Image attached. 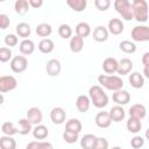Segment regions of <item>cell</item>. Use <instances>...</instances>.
Instances as JSON below:
<instances>
[{"label":"cell","instance_id":"21","mask_svg":"<svg viewBox=\"0 0 149 149\" xmlns=\"http://www.w3.org/2000/svg\"><path fill=\"white\" fill-rule=\"evenodd\" d=\"M84 48V38H81L78 35H74L70 38V50L74 54L80 52Z\"/></svg>","mask_w":149,"mask_h":149},{"label":"cell","instance_id":"24","mask_svg":"<svg viewBox=\"0 0 149 149\" xmlns=\"http://www.w3.org/2000/svg\"><path fill=\"white\" fill-rule=\"evenodd\" d=\"M38 50L42 52V54H50L54 51L55 49V44L52 42V40L50 38H42L37 45Z\"/></svg>","mask_w":149,"mask_h":149},{"label":"cell","instance_id":"23","mask_svg":"<svg viewBox=\"0 0 149 149\" xmlns=\"http://www.w3.org/2000/svg\"><path fill=\"white\" fill-rule=\"evenodd\" d=\"M97 136L93 134H85L80 140V147L83 149H94Z\"/></svg>","mask_w":149,"mask_h":149},{"label":"cell","instance_id":"29","mask_svg":"<svg viewBox=\"0 0 149 149\" xmlns=\"http://www.w3.org/2000/svg\"><path fill=\"white\" fill-rule=\"evenodd\" d=\"M29 8H30V5H29L28 0H16L14 3V9L19 15L27 14Z\"/></svg>","mask_w":149,"mask_h":149},{"label":"cell","instance_id":"30","mask_svg":"<svg viewBox=\"0 0 149 149\" xmlns=\"http://www.w3.org/2000/svg\"><path fill=\"white\" fill-rule=\"evenodd\" d=\"M81 128H83V125L78 119H70L65 123V130H69V132L79 134L81 132Z\"/></svg>","mask_w":149,"mask_h":149},{"label":"cell","instance_id":"10","mask_svg":"<svg viewBox=\"0 0 149 149\" xmlns=\"http://www.w3.org/2000/svg\"><path fill=\"white\" fill-rule=\"evenodd\" d=\"M45 70H47V73L50 76V77H57L59 73H61V70H62V66H61V63L58 59H49L45 64Z\"/></svg>","mask_w":149,"mask_h":149},{"label":"cell","instance_id":"26","mask_svg":"<svg viewBox=\"0 0 149 149\" xmlns=\"http://www.w3.org/2000/svg\"><path fill=\"white\" fill-rule=\"evenodd\" d=\"M15 30H16L17 36L22 37L23 40H26L27 37H29L30 34H31V28H30V26H29L28 23H26V22H20L19 24H16Z\"/></svg>","mask_w":149,"mask_h":149},{"label":"cell","instance_id":"8","mask_svg":"<svg viewBox=\"0 0 149 149\" xmlns=\"http://www.w3.org/2000/svg\"><path fill=\"white\" fill-rule=\"evenodd\" d=\"M112 100L119 105V106H123L126 104H128L130 101V94L128 91L126 90H119V91H115L112 95Z\"/></svg>","mask_w":149,"mask_h":149},{"label":"cell","instance_id":"28","mask_svg":"<svg viewBox=\"0 0 149 149\" xmlns=\"http://www.w3.org/2000/svg\"><path fill=\"white\" fill-rule=\"evenodd\" d=\"M35 31L40 37L48 38V36H50L51 33H52V27L49 23H40V24L36 26Z\"/></svg>","mask_w":149,"mask_h":149},{"label":"cell","instance_id":"27","mask_svg":"<svg viewBox=\"0 0 149 149\" xmlns=\"http://www.w3.org/2000/svg\"><path fill=\"white\" fill-rule=\"evenodd\" d=\"M31 122L26 118V119H20L19 120V126H17V132L20 135H27L30 132H33Z\"/></svg>","mask_w":149,"mask_h":149},{"label":"cell","instance_id":"50","mask_svg":"<svg viewBox=\"0 0 149 149\" xmlns=\"http://www.w3.org/2000/svg\"><path fill=\"white\" fill-rule=\"evenodd\" d=\"M112 149H122V148L119 147V146H115V147H112Z\"/></svg>","mask_w":149,"mask_h":149},{"label":"cell","instance_id":"34","mask_svg":"<svg viewBox=\"0 0 149 149\" xmlns=\"http://www.w3.org/2000/svg\"><path fill=\"white\" fill-rule=\"evenodd\" d=\"M0 148L1 149H16V141L8 135L0 137Z\"/></svg>","mask_w":149,"mask_h":149},{"label":"cell","instance_id":"19","mask_svg":"<svg viewBox=\"0 0 149 149\" xmlns=\"http://www.w3.org/2000/svg\"><path fill=\"white\" fill-rule=\"evenodd\" d=\"M108 113H109V116H111L112 121H114V122H120V121H122V120L125 119V116H126V112H125L123 107H122V106H119V105L112 107V108L108 111Z\"/></svg>","mask_w":149,"mask_h":149},{"label":"cell","instance_id":"12","mask_svg":"<svg viewBox=\"0 0 149 149\" xmlns=\"http://www.w3.org/2000/svg\"><path fill=\"white\" fill-rule=\"evenodd\" d=\"M95 125L99 127V128H108L112 123V119L109 116V113L108 112H105V111H101L99 112L97 115H95Z\"/></svg>","mask_w":149,"mask_h":149},{"label":"cell","instance_id":"36","mask_svg":"<svg viewBox=\"0 0 149 149\" xmlns=\"http://www.w3.org/2000/svg\"><path fill=\"white\" fill-rule=\"evenodd\" d=\"M1 132L5 134V135H8V136H13L15 134H19L17 132V127L14 126L13 122H9V121H6L1 125Z\"/></svg>","mask_w":149,"mask_h":149},{"label":"cell","instance_id":"16","mask_svg":"<svg viewBox=\"0 0 149 149\" xmlns=\"http://www.w3.org/2000/svg\"><path fill=\"white\" fill-rule=\"evenodd\" d=\"M90 106H91L90 97H87V95H85V94L78 95V98H77V100H76V107H77L78 112H80V113H86V112L90 109Z\"/></svg>","mask_w":149,"mask_h":149},{"label":"cell","instance_id":"25","mask_svg":"<svg viewBox=\"0 0 149 149\" xmlns=\"http://www.w3.org/2000/svg\"><path fill=\"white\" fill-rule=\"evenodd\" d=\"M129 83L134 88H142L144 85V77L140 72H132L129 76Z\"/></svg>","mask_w":149,"mask_h":149},{"label":"cell","instance_id":"38","mask_svg":"<svg viewBox=\"0 0 149 149\" xmlns=\"http://www.w3.org/2000/svg\"><path fill=\"white\" fill-rule=\"evenodd\" d=\"M58 35L64 40L71 38L72 37V28L66 23H62L58 27Z\"/></svg>","mask_w":149,"mask_h":149},{"label":"cell","instance_id":"5","mask_svg":"<svg viewBox=\"0 0 149 149\" xmlns=\"http://www.w3.org/2000/svg\"><path fill=\"white\" fill-rule=\"evenodd\" d=\"M132 38L135 42H148L149 41V27L148 26H135L132 29Z\"/></svg>","mask_w":149,"mask_h":149},{"label":"cell","instance_id":"11","mask_svg":"<svg viewBox=\"0 0 149 149\" xmlns=\"http://www.w3.org/2000/svg\"><path fill=\"white\" fill-rule=\"evenodd\" d=\"M129 118H135L139 120H142L147 115V109L142 104H134L129 108Z\"/></svg>","mask_w":149,"mask_h":149},{"label":"cell","instance_id":"32","mask_svg":"<svg viewBox=\"0 0 149 149\" xmlns=\"http://www.w3.org/2000/svg\"><path fill=\"white\" fill-rule=\"evenodd\" d=\"M91 34V27L87 22H79L76 26V35L80 36L81 38L87 37Z\"/></svg>","mask_w":149,"mask_h":149},{"label":"cell","instance_id":"48","mask_svg":"<svg viewBox=\"0 0 149 149\" xmlns=\"http://www.w3.org/2000/svg\"><path fill=\"white\" fill-rule=\"evenodd\" d=\"M143 74H144L146 78L149 79V66H144V69H143Z\"/></svg>","mask_w":149,"mask_h":149},{"label":"cell","instance_id":"6","mask_svg":"<svg viewBox=\"0 0 149 149\" xmlns=\"http://www.w3.org/2000/svg\"><path fill=\"white\" fill-rule=\"evenodd\" d=\"M17 86V80L14 76H1L0 77V92L6 93L15 90Z\"/></svg>","mask_w":149,"mask_h":149},{"label":"cell","instance_id":"9","mask_svg":"<svg viewBox=\"0 0 149 149\" xmlns=\"http://www.w3.org/2000/svg\"><path fill=\"white\" fill-rule=\"evenodd\" d=\"M65 118H66V113H65V109L62 107H54L50 112V119L55 125L64 123Z\"/></svg>","mask_w":149,"mask_h":149},{"label":"cell","instance_id":"43","mask_svg":"<svg viewBox=\"0 0 149 149\" xmlns=\"http://www.w3.org/2000/svg\"><path fill=\"white\" fill-rule=\"evenodd\" d=\"M94 6L97 7V9L101 10V12H105L111 6V1L109 0H95L94 1Z\"/></svg>","mask_w":149,"mask_h":149},{"label":"cell","instance_id":"35","mask_svg":"<svg viewBox=\"0 0 149 149\" xmlns=\"http://www.w3.org/2000/svg\"><path fill=\"white\" fill-rule=\"evenodd\" d=\"M26 149H54V146L48 141H31L26 146Z\"/></svg>","mask_w":149,"mask_h":149},{"label":"cell","instance_id":"4","mask_svg":"<svg viewBox=\"0 0 149 149\" xmlns=\"http://www.w3.org/2000/svg\"><path fill=\"white\" fill-rule=\"evenodd\" d=\"M114 9L121 15V17L126 21H130L134 19L133 15V6L128 0H115L114 3Z\"/></svg>","mask_w":149,"mask_h":149},{"label":"cell","instance_id":"2","mask_svg":"<svg viewBox=\"0 0 149 149\" xmlns=\"http://www.w3.org/2000/svg\"><path fill=\"white\" fill-rule=\"evenodd\" d=\"M98 83L109 90V91H119V90H122L123 87V80L121 79V77L119 76H107V74H100L98 77Z\"/></svg>","mask_w":149,"mask_h":149},{"label":"cell","instance_id":"15","mask_svg":"<svg viewBox=\"0 0 149 149\" xmlns=\"http://www.w3.org/2000/svg\"><path fill=\"white\" fill-rule=\"evenodd\" d=\"M119 62L113 57H107L102 62V69L107 74H113L114 72H118Z\"/></svg>","mask_w":149,"mask_h":149},{"label":"cell","instance_id":"45","mask_svg":"<svg viewBox=\"0 0 149 149\" xmlns=\"http://www.w3.org/2000/svg\"><path fill=\"white\" fill-rule=\"evenodd\" d=\"M9 24H10V20H9L8 15H6V14H0V28H1V29H6Z\"/></svg>","mask_w":149,"mask_h":149},{"label":"cell","instance_id":"17","mask_svg":"<svg viewBox=\"0 0 149 149\" xmlns=\"http://www.w3.org/2000/svg\"><path fill=\"white\" fill-rule=\"evenodd\" d=\"M92 35H93V40H94V41H97V42H105V41H107V38H108L109 31H108V29H107L106 27H104V26H98V27H95V28L93 29Z\"/></svg>","mask_w":149,"mask_h":149},{"label":"cell","instance_id":"22","mask_svg":"<svg viewBox=\"0 0 149 149\" xmlns=\"http://www.w3.org/2000/svg\"><path fill=\"white\" fill-rule=\"evenodd\" d=\"M33 136L36 139V140H44L48 137L49 135V129L47 126L44 125H36L34 128H33Z\"/></svg>","mask_w":149,"mask_h":149},{"label":"cell","instance_id":"39","mask_svg":"<svg viewBox=\"0 0 149 149\" xmlns=\"http://www.w3.org/2000/svg\"><path fill=\"white\" fill-rule=\"evenodd\" d=\"M78 135L77 133H73V132H69V130H65L63 133V140L69 143V144H72V143H76L78 141Z\"/></svg>","mask_w":149,"mask_h":149},{"label":"cell","instance_id":"40","mask_svg":"<svg viewBox=\"0 0 149 149\" xmlns=\"http://www.w3.org/2000/svg\"><path fill=\"white\" fill-rule=\"evenodd\" d=\"M12 58V50L7 47L0 48V62L6 63Z\"/></svg>","mask_w":149,"mask_h":149},{"label":"cell","instance_id":"1","mask_svg":"<svg viewBox=\"0 0 149 149\" xmlns=\"http://www.w3.org/2000/svg\"><path fill=\"white\" fill-rule=\"evenodd\" d=\"M88 97L91 104L97 108H104L108 104V95L105 93L100 85H93L88 90Z\"/></svg>","mask_w":149,"mask_h":149},{"label":"cell","instance_id":"7","mask_svg":"<svg viewBox=\"0 0 149 149\" xmlns=\"http://www.w3.org/2000/svg\"><path fill=\"white\" fill-rule=\"evenodd\" d=\"M27 66H28V61H27L26 56H23V55L15 56L10 61V69L15 73H21V72L26 71Z\"/></svg>","mask_w":149,"mask_h":149},{"label":"cell","instance_id":"20","mask_svg":"<svg viewBox=\"0 0 149 149\" xmlns=\"http://www.w3.org/2000/svg\"><path fill=\"white\" fill-rule=\"evenodd\" d=\"M132 70H133V62L129 58H122L121 61H119V68L116 72L118 74L125 76V74H128Z\"/></svg>","mask_w":149,"mask_h":149},{"label":"cell","instance_id":"37","mask_svg":"<svg viewBox=\"0 0 149 149\" xmlns=\"http://www.w3.org/2000/svg\"><path fill=\"white\" fill-rule=\"evenodd\" d=\"M119 48H120V50H122V51L126 52V54H134V52L136 51V45H135V43L132 42V41H128V40L121 41L120 44H119Z\"/></svg>","mask_w":149,"mask_h":149},{"label":"cell","instance_id":"47","mask_svg":"<svg viewBox=\"0 0 149 149\" xmlns=\"http://www.w3.org/2000/svg\"><path fill=\"white\" fill-rule=\"evenodd\" d=\"M142 64L144 66H149V51L143 54V56H142Z\"/></svg>","mask_w":149,"mask_h":149},{"label":"cell","instance_id":"49","mask_svg":"<svg viewBox=\"0 0 149 149\" xmlns=\"http://www.w3.org/2000/svg\"><path fill=\"white\" fill-rule=\"evenodd\" d=\"M144 136H146V139H147V140H149V128L146 130V134H144Z\"/></svg>","mask_w":149,"mask_h":149},{"label":"cell","instance_id":"13","mask_svg":"<svg viewBox=\"0 0 149 149\" xmlns=\"http://www.w3.org/2000/svg\"><path fill=\"white\" fill-rule=\"evenodd\" d=\"M107 29L112 35H120L123 31V22L118 17H113L108 21Z\"/></svg>","mask_w":149,"mask_h":149},{"label":"cell","instance_id":"14","mask_svg":"<svg viewBox=\"0 0 149 149\" xmlns=\"http://www.w3.org/2000/svg\"><path fill=\"white\" fill-rule=\"evenodd\" d=\"M27 119L31 122V125H41L42 119H43V114L41 112L40 108L37 107H30L27 111Z\"/></svg>","mask_w":149,"mask_h":149},{"label":"cell","instance_id":"46","mask_svg":"<svg viewBox=\"0 0 149 149\" xmlns=\"http://www.w3.org/2000/svg\"><path fill=\"white\" fill-rule=\"evenodd\" d=\"M29 5H30V7L37 9L43 6V1L42 0H29Z\"/></svg>","mask_w":149,"mask_h":149},{"label":"cell","instance_id":"18","mask_svg":"<svg viewBox=\"0 0 149 149\" xmlns=\"http://www.w3.org/2000/svg\"><path fill=\"white\" fill-rule=\"evenodd\" d=\"M19 50H20L21 55H23V56H29V55H31V54L35 51V43H34L31 40H29V38L22 40V41L20 42Z\"/></svg>","mask_w":149,"mask_h":149},{"label":"cell","instance_id":"33","mask_svg":"<svg viewBox=\"0 0 149 149\" xmlns=\"http://www.w3.org/2000/svg\"><path fill=\"white\" fill-rule=\"evenodd\" d=\"M66 5L74 12H83L87 6V1L86 0H66Z\"/></svg>","mask_w":149,"mask_h":149},{"label":"cell","instance_id":"41","mask_svg":"<svg viewBox=\"0 0 149 149\" xmlns=\"http://www.w3.org/2000/svg\"><path fill=\"white\" fill-rule=\"evenodd\" d=\"M130 146H132V148H134V149H141V148L144 146V139H143L142 136L136 135V136H134V137L130 140Z\"/></svg>","mask_w":149,"mask_h":149},{"label":"cell","instance_id":"31","mask_svg":"<svg viewBox=\"0 0 149 149\" xmlns=\"http://www.w3.org/2000/svg\"><path fill=\"white\" fill-rule=\"evenodd\" d=\"M126 127L128 129L129 133H133V134H136L141 130L142 128V123H141V120L139 119H135V118H129L127 123H126Z\"/></svg>","mask_w":149,"mask_h":149},{"label":"cell","instance_id":"3","mask_svg":"<svg viewBox=\"0 0 149 149\" xmlns=\"http://www.w3.org/2000/svg\"><path fill=\"white\" fill-rule=\"evenodd\" d=\"M133 15L137 22H147L149 17L148 2L146 0H134L132 2Z\"/></svg>","mask_w":149,"mask_h":149},{"label":"cell","instance_id":"42","mask_svg":"<svg viewBox=\"0 0 149 149\" xmlns=\"http://www.w3.org/2000/svg\"><path fill=\"white\" fill-rule=\"evenodd\" d=\"M19 43V38L15 34H8L5 36V44L7 47H15Z\"/></svg>","mask_w":149,"mask_h":149},{"label":"cell","instance_id":"44","mask_svg":"<svg viewBox=\"0 0 149 149\" xmlns=\"http://www.w3.org/2000/svg\"><path fill=\"white\" fill-rule=\"evenodd\" d=\"M94 149H108V141L105 137H97Z\"/></svg>","mask_w":149,"mask_h":149}]
</instances>
